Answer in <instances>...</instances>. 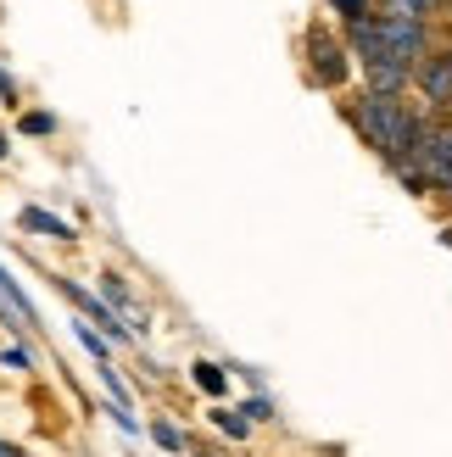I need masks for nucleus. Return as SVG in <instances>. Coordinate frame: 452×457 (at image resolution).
Here are the masks:
<instances>
[{
  "mask_svg": "<svg viewBox=\"0 0 452 457\" xmlns=\"http://www.w3.org/2000/svg\"><path fill=\"white\" fill-rule=\"evenodd\" d=\"M364 84H369V96H402V89L414 84V67H402V62H364Z\"/></svg>",
  "mask_w": 452,
  "mask_h": 457,
  "instance_id": "nucleus-4",
  "label": "nucleus"
},
{
  "mask_svg": "<svg viewBox=\"0 0 452 457\" xmlns=\"http://www.w3.org/2000/svg\"><path fill=\"white\" fill-rule=\"evenodd\" d=\"M330 6L341 12L347 22H352V17H364V12H374V0H330Z\"/></svg>",
  "mask_w": 452,
  "mask_h": 457,
  "instance_id": "nucleus-13",
  "label": "nucleus"
},
{
  "mask_svg": "<svg viewBox=\"0 0 452 457\" xmlns=\"http://www.w3.org/2000/svg\"><path fill=\"white\" fill-rule=\"evenodd\" d=\"M196 457H213V452H196Z\"/></svg>",
  "mask_w": 452,
  "mask_h": 457,
  "instance_id": "nucleus-20",
  "label": "nucleus"
},
{
  "mask_svg": "<svg viewBox=\"0 0 452 457\" xmlns=\"http://www.w3.org/2000/svg\"><path fill=\"white\" fill-rule=\"evenodd\" d=\"M414 84L419 96L431 101V112H452V51H431L414 67Z\"/></svg>",
  "mask_w": 452,
  "mask_h": 457,
  "instance_id": "nucleus-3",
  "label": "nucleus"
},
{
  "mask_svg": "<svg viewBox=\"0 0 452 457\" xmlns=\"http://www.w3.org/2000/svg\"><path fill=\"white\" fill-rule=\"evenodd\" d=\"M0 362H6V369H17V374H29V369H34V357L22 352V346H12V352H0Z\"/></svg>",
  "mask_w": 452,
  "mask_h": 457,
  "instance_id": "nucleus-15",
  "label": "nucleus"
},
{
  "mask_svg": "<svg viewBox=\"0 0 452 457\" xmlns=\"http://www.w3.org/2000/svg\"><path fill=\"white\" fill-rule=\"evenodd\" d=\"M0 156H6V134H0Z\"/></svg>",
  "mask_w": 452,
  "mask_h": 457,
  "instance_id": "nucleus-19",
  "label": "nucleus"
},
{
  "mask_svg": "<svg viewBox=\"0 0 452 457\" xmlns=\"http://www.w3.org/2000/svg\"><path fill=\"white\" fill-rule=\"evenodd\" d=\"M0 101H12V106H17V79L6 73V67H0Z\"/></svg>",
  "mask_w": 452,
  "mask_h": 457,
  "instance_id": "nucleus-17",
  "label": "nucleus"
},
{
  "mask_svg": "<svg viewBox=\"0 0 452 457\" xmlns=\"http://www.w3.org/2000/svg\"><path fill=\"white\" fill-rule=\"evenodd\" d=\"M190 379H196L207 396H223V369H218V362H196V369H190Z\"/></svg>",
  "mask_w": 452,
  "mask_h": 457,
  "instance_id": "nucleus-10",
  "label": "nucleus"
},
{
  "mask_svg": "<svg viewBox=\"0 0 452 457\" xmlns=\"http://www.w3.org/2000/svg\"><path fill=\"white\" fill-rule=\"evenodd\" d=\"M347 39H335L330 29H313L307 34V67H313V84H324V89H341L347 73H352V62H347Z\"/></svg>",
  "mask_w": 452,
  "mask_h": 457,
  "instance_id": "nucleus-2",
  "label": "nucleus"
},
{
  "mask_svg": "<svg viewBox=\"0 0 452 457\" xmlns=\"http://www.w3.org/2000/svg\"><path fill=\"white\" fill-rule=\"evenodd\" d=\"M73 335L84 340V352H89V357H96V362H101V369H106V362H112V352H106V340H101L96 329H89V324H73Z\"/></svg>",
  "mask_w": 452,
  "mask_h": 457,
  "instance_id": "nucleus-11",
  "label": "nucleus"
},
{
  "mask_svg": "<svg viewBox=\"0 0 452 457\" xmlns=\"http://www.w3.org/2000/svg\"><path fill=\"white\" fill-rule=\"evenodd\" d=\"M67 295H73V302H79V312L89 318V324H106V335H123V324H118V312H112L106 302H101V295H89V290H79L73 279H56Z\"/></svg>",
  "mask_w": 452,
  "mask_h": 457,
  "instance_id": "nucleus-5",
  "label": "nucleus"
},
{
  "mask_svg": "<svg viewBox=\"0 0 452 457\" xmlns=\"http://www.w3.org/2000/svg\"><path fill=\"white\" fill-rule=\"evenodd\" d=\"M0 302H6L17 318H22V324H39V318H34V302H29V295H22V285L12 279V273L6 268H0Z\"/></svg>",
  "mask_w": 452,
  "mask_h": 457,
  "instance_id": "nucleus-8",
  "label": "nucleus"
},
{
  "mask_svg": "<svg viewBox=\"0 0 452 457\" xmlns=\"http://www.w3.org/2000/svg\"><path fill=\"white\" fill-rule=\"evenodd\" d=\"M56 123H51V112H29V118H22V134H51Z\"/></svg>",
  "mask_w": 452,
  "mask_h": 457,
  "instance_id": "nucleus-14",
  "label": "nucleus"
},
{
  "mask_svg": "<svg viewBox=\"0 0 452 457\" xmlns=\"http://www.w3.org/2000/svg\"><path fill=\"white\" fill-rule=\"evenodd\" d=\"M347 118H352L357 134H364V145H374L380 156H386L391 173L414 156L424 123H431V118H419V112L402 101V96H364V101H352Z\"/></svg>",
  "mask_w": 452,
  "mask_h": 457,
  "instance_id": "nucleus-1",
  "label": "nucleus"
},
{
  "mask_svg": "<svg viewBox=\"0 0 452 457\" xmlns=\"http://www.w3.org/2000/svg\"><path fill=\"white\" fill-rule=\"evenodd\" d=\"M17 223H22V228H34V235H45V240H73V228H67L56 212H45V207H22Z\"/></svg>",
  "mask_w": 452,
  "mask_h": 457,
  "instance_id": "nucleus-6",
  "label": "nucleus"
},
{
  "mask_svg": "<svg viewBox=\"0 0 452 457\" xmlns=\"http://www.w3.org/2000/svg\"><path fill=\"white\" fill-rule=\"evenodd\" d=\"M447 0H380V12L386 17H408V22H431Z\"/></svg>",
  "mask_w": 452,
  "mask_h": 457,
  "instance_id": "nucleus-7",
  "label": "nucleus"
},
{
  "mask_svg": "<svg viewBox=\"0 0 452 457\" xmlns=\"http://www.w3.org/2000/svg\"><path fill=\"white\" fill-rule=\"evenodd\" d=\"M0 457H29L22 446H12V441H0Z\"/></svg>",
  "mask_w": 452,
  "mask_h": 457,
  "instance_id": "nucleus-18",
  "label": "nucleus"
},
{
  "mask_svg": "<svg viewBox=\"0 0 452 457\" xmlns=\"http://www.w3.org/2000/svg\"><path fill=\"white\" fill-rule=\"evenodd\" d=\"M213 424L223 429V436H235V441H246V436H252V419H240V413H230V407H213Z\"/></svg>",
  "mask_w": 452,
  "mask_h": 457,
  "instance_id": "nucleus-9",
  "label": "nucleus"
},
{
  "mask_svg": "<svg viewBox=\"0 0 452 457\" xmlns=\"http://www.w3.org/2000/svg\"><path fill=\"white\" fill-rule=\"evenodd\" d=\"M151 441H156V446H163V452H185V436H179V429H173V424H163V419H156V424H151Z\"/></svg>",
  "mask_w": 452,
  "mask_h": 457,
  "instance_id": "nucleus-12",
  "label": "nucleus"
},
{
  "mask_svg": "<svg viewBox=\"0 0 452 457\" xmlns=\"http://www.w3.org/2000/svg\"><path fill=\"white\" fill-rule=\"evenodd\" d=\"M240 413H246V419H252V424H257V419H274V407H268V402L257 396V402H246V407H240Z\"/></svg>",
  "mask_w": 452,
  "mask_h": 457,
  "instance_id": "nucleus-16",
  "label": "nucleus"
}]
</instances>
